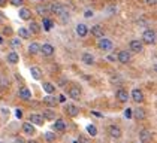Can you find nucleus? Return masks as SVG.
I'll return each mask as SVG.
<instances>
[{
	"mask_svg": "<svg viewBox=\"0 0 157 143\" xmlns=\"http://www.w3.org/2000/svg\"><path fill=\"white\" fill-rule=\"evenodd\" d=\"M142 40H144V43H147V45L156 43V31L154 30H145L144 35H142Z\"/></svg>",
	"mask_w": 157,
	"mask_h": 143,
	"instance_id": "f257e3e1",
	"label": "nucleus"
},
{
	"mask_svg": "<svg viewBox=\"0 0 157 143\" xmlns=\"http://www.w3.org/2000/svg\"><path fill=\"white\" fill-rule=\"evenodd\" d=\"M49 9H51L52 13H56V15H59V16L67 13V12H66V8H64L63 5H60V3H52V5L49 6Z\"/></svg>",
	"mask_w": 157,
	"mask_h": 143,
	"instance_id": "f03ea898",
	"label": "nucleus"
},
{
	"mask_svg": "<svg viewBox=\"0 0 157 143\" xmlns=\"http://www.w3.org/2000/svg\"><path fill=\"white\" fill-rule=\"evenodd\" d=\"M45 119L42 118V115H39V113H32L30 115V124L32 125H42Z\"/></svg>",
	"mask_w": 157,
	"mask_h": 143,
	"instance_id": "7ed1b4c3",
	"label": "nucleus"
},
{
	"mask_svg": "<svg viewBox=\"0 0 157 143\" xmlns=\"http://www.w3.org/2000/svg\"><path fill=\"white\" fill-rule=\"evenodd\" d=\"M18 15H20V18L24 20V21H30V20H32V11L27 9V8H21L20 12H18Z\"/></svg>",
	"mask_w": 157,
	"mask_h": 143,
	"instance_id": "20e7f679",
	"label": "nucleus"
},
{
	"mask_svg": "<svg viewBox=\"0 0 157 143\" xmlns=\"http://www.w3.org/2000/svg\"><path fill=\"white\" fill-rule=\"evenodd\" d=\"M117 60H118L120 63H123V64L129 63V61H130V52H127V51H120L118 55H117Z\"/></svg>",
	"mask_w": 157,
	"mask_h": 143,
	"instance_id": "39448f33",
	"label": "nucleus"
},
{
	"mask_svg": "<svg viewBox=\"0 0 157 143\" xmlns=\"http://www.w3.org/2000/svg\"><path fill=\"white\" fill-rule=\"evenodd\" d=\"M40 52H42L44 55H47V57H51V55L54 54V46L49 45V43H44V45L40 46Z\"/></svg>",
	"mask_w": 157,
	"mask_h": 143,
	"instance_id": "423d86ee",
	"label": "nucleus"
},
{
	"mask_svg": "<svg viewBox=\"0 0 157 143\" xmlns=\"http://www.w3.org/2000/svg\"><path fill=\"white\" fill-rule=\"evenodd\" d=\"M108 131H109V136L114 137V139H120L121 137V130L120 127H117V125H111L108 128Z\"/></svg>",
	"mask_w": 157,
	"mask_h": 143,
	"instance_id": "0eeeda50",
	"label": "nucleus"
},
{
	"mask_svg": "<svg viewBox=\"0 0 157 143\" xmlns=\"http://www.w3.org/2000/svg\"><path fill=\"white\" fill-rule=\"evenodd\" d=\"M99 48L103 49V51H111V49H112V42L103 37V39L99 40Z\"/></svg>",
	"mask_w": 157,
	"mask_h": 143,
	"instance_id": "6e6552de",
	"label": "nucleus"
},
{
	"mask_svg": "<svg viewBox=\"0 0 157 143\" xmlns=\"http://www.w3.org/2000/svg\"><path fill=\"white\" fill-rule=\"evenodd\" d=\"M132 98L136 101V103H142V101H144V94H142V91L138 90V88H135L132 91Z\"/></svg>",
	"mask_w": 157,
	"mask_h": 143,
	"instance_id": "1a4fd4ad",
	"label": "nucleus"
},
{
	"mask_svg": "<svg viewBox=\"0 0 157 143\" xmlns=\"http://www.w3.org/2000/svg\"><path fill=\"white\" fill-rule=\"evenodd\" d=\"M130 49H132L133 52H141L144 49V43L141 40H132L130 42Z\"/></svg>",
	"mask_w": 157,
	"mask_h": 143,
	"instance_id": "9d476101",
	"label": "nucleus"
},
{
	"mask_svg": "<svg viewBox=\"0 0 157 143\" xmlns=\"http://www.w3.org/2000/svg\"><path fill=\"white\" fill-rule=\"evenodd\" d=\"M18 97L20 98H23V100H30L32 98V93H30V90L29 88H20V91H18Z\"/></svg>",
	"mask_w": 157,
	"mask_h": 143,
	"instance_id": "9b49d317",
	"label": "nucleus"
},
{
	"mask_svg": "<svg viewBox=\"0 0 157 143\" xmlns=\"http://www.w3.org/2000/svg\"><path fill=\"white\" fill-rule=\"evenodd\" d=\"M69 97H72L73 100H79V98H81V90H79L78 86H71Z\"/></svg>",
	"mask_w": 157,
	"mask_h": 143,
	"instance_id": "f8f14e48",
	"label": "nucleus"
},
{
	"mask_svg": "<svg viewBox=\"0 0 157 143\" xmlns=\"http://www.w3.org/2000/svg\"><path fill=\"white\" fill-rule=\"evenodd\" d=\"M87 33H88V28H87L85 24H78L76 25V35L79 36V37H85Z\"/></svg>",
	"mask_w": 157,
	"mask_h": 143,
	"instance_id": "ddd939ff",
	"label": "nucleus"
},
{
	"mask_svg": "<svg viewBox=\"0 0 157 143\" xmlns=\"http://www.w3.org/2000/svg\"><path fill=\"white\" fill-rule=\"evenodd\" d=\"M91 35L94 36V37H99V39H103V28L100 27V25H94V27H91Z\"/></svg>",
	"mask_w": 157,
	"mask_h": 143,
	"instance_id": "4468645a",
	"label": "nucleus"
},
{
	"mask_svg": "<svg viewBox=\"0 0 157 143\" xmlns=\"http://www.w3.org/2000/svg\"><path fill=\"white\" fill-rule=\"evenodd\" d=\"M66 112L69 113V116H78L79 109L75 106V105H67V106H66Z\"/></svg>",
	"mask_w": 157,
	"mask_h": 143,
	"instance_id": "2eb2a0df",
	"label": "nucleus"
},
{
	"mask_svg": "<svg viewBox=\"0 0 157 143\" xmlns=\"http://www.w3.org/2000/svg\"><path fill=\"white\" fill-rule=\"evenodd\" d=\"M23 131H24L25 134H29V136H33L35 134V127L30 122H24L23 124Z\"/></svg>",
	"mask_w": 157,
	"mask_h": 143,
	"instance_id": "dca6fc26",
	"label": "nucleus"
},
{
	"mask_svg": "<svg viewBox=\"0 0 157 143\" xmlns=\"http://www.w3.org/2000/svg\"><path fill=\"white\" fill-rule=\"evenodd\" d=\"M37 52H40V45H39L37 42L30 43V45H29V54L35 55V54H37Z\"/></svg>",
	"mask_w": 157,
	"mask_h": 143,
	"instance_id": "f3484780",
	"label": "nucleus"
},
{
	"mask_svg": "<svg viewBox=\"0 0 157 143\" xmlns=\"http://www.w3.org/2000/svg\"><path fill=\"white\" fill-rule=\"evenodd\" d=\"M117 98L120 100L121 103H126V101L129 100V94H127V91H124V90H118V91H117Z\"/></svg>",
	"mask_w": 157,
	"mask_h": 143,
	"instance_id": "a211bd4d",
	"label": "nucleus"
},
{
	"mask_svg": "<svg viewBox=\"0 0 157 143\" xmlns=\"http://www.w3.org/2000/svg\"><path fill=\"white\" fill-rule=\"evenodd\" d=\"M57 98L56 97H52V95H47V97H44V103L45 105H48V106H51V107H54L56 105H57Z\"/></svg>",
	"mask_w": 157,
	"mask_h": 143,
	"instance_id": "6ab92c4d",
	"label": "nucleus"
},
{
	"mask_svg": "<svg viewBox=\"0 0 157 143\" xmlns=\"http://www.w3.org/2000/svg\"><path fill=\"white\" fill-rule=\"evenodd\" d=\"M139 137H141V140H142L144 143L150 142V140H151V131H148V130H142L141 133H139Z\"/></svg>",
	"mask_w": 157,
	"mask_h": 143,
	"instance_id": "aec40b11",
	"label": "nucleus"
},
{
	"mask_svg": "<svg viewBox=\"0 0 157 143\" xmlns=\"http://www.w3.org/2000/svg\"><path fill=\"white\" fill-rule=\"evenodd\" d=\"M82 63H84V64H88V66H91V64L94 63V57H93L90 52H85V54H82Z\"/></svg>",
	"mask_w": 157,
	"mask_h": 143,
	"instance_id": "412c9836",
	"label": "nucleus"
},
{
	"mask_svg": "<svg viewBox=\"0 0 157 143\" xmlns=\"http://www.w3.org/2000/svg\"><path fill=\"white\" fill-rule=\"evenodd\" d=\"M35 33V35H37V33H40V25H39V23H36V21H32L30 23V27H29V33Z\"/></svg>",
	"mask_w": 157,
	"mask_h": 143,
	"instance_id": "4be33fe9",
	"label": "nucleus"
},
{
	"mask_svg": "<svg viewBox=\"0 0 157 143\" xmlns=\"http://www.w3.org/2000/svg\"><path fill=\"white\" fill-rule=\"evenodd\" d=\"M8 61H9V63H11V64H17V63H18V61H20V57H18V54H17V52H9V54H8Z\"/></svg>",
	"mask_w": 157,
	"mask_h": 143,
	"instance_id": "5701e85b",
	"label": "nucleus"
},
{
	"mask_svg": "<svg viewBox=\"0 0 157 143\" xmlns=\"http://www.w3.org/2000/svg\"><path fill=\"white\" fill-rule=\"evenodd\" d=\"M30 73H32V76H33L35 79H40V78H42V72H40V69L36 67V66H33V67L30 69Z\"/></svg>",
	"mask_w": 157,
	"mask_h": 143,
	"instance_id": "b1692460",
	"label": "nucleus"
},
{
	"mask_svg": "<svg viewBox=\"0 0 157 143\" xmlns=\"http://www.w3.org/2000/svg\"><path fill=\"white\" fill-rule=\"evenodd\" d=\"M44 91L48 93V95H51L54 91H56V86H54L51 82H44Z\"/></svg>",
	"mask_w": 157,
	"mask_h": 143,
	"instance_id": "393cba45",
	"label": "nucleus"
},
{
	"mask_svg": "<svg viewBox=\"0 0 157 143\" xmlns=\"http://www.w3.org/2000/svg\"><path fill=\"white\" fill-rule=\"evenodd\" d=\"M54 128H56L57 131H64L66 130V124H64V121L57 119V121H56V124H54Z\"/></svg>",
	"mask_w": 157,
	"mask_h": 143,
	"instance_id": "a878e982",
	"label": "nucleus"
},
{
	"mask_svg": "<svg viewBox=\"0 0 157 143\" xmlns=\"http://www.w3.org/2000/svg\"><path fill=\"white\" fill-rule=\"evenodd\" d=\"M44 119H54L56 118V113L52 110H44V115H42Z\"/></svg>",
	"mask_w": 157,
	"mask_h": 143,
	"instance_id": "bb28decb",
	"label": "nucleus"
},
{
	"mask_svg": "<svg viewBox=\"0 0 157 143\" xmlns=\"http://www.w3.org/2000/svg\"><path fill=\"white\" fill-rule=\"evenodd\" d=\"M44 137H45V140H47V142H49V143L56 140V134H54V133H51V131H47V133L44 134Z\"/></svg>",
	"mask_w": 157,
	"mask_h": 143,
	"instance_id": "cd10ccee",
	"label": "nucleus"
},
{
	"mask_svg": "<svg viewBox=\"0 0 157 143\" xmlns=\"http://www.w3.org/2000/svg\"><path fill=\"white\" fill-rule=\"evenodd\" d=\"M18 35H20V37H23V39H29L30 37V33H29L27 28H20L18 30Z\"/></svg>",
	"mask_w": 157,
	"mask_h": 143,
	"instance_id": "c85d7f7f",
	"label": "nucleus"
},
{
	"mask_svg": "<svg viewBox=\"0 0 157 143\" xmlns=\"http://www.w3.org/2000/svg\"><path fill=\"white\" fill-rule=\"evenodd\" d=\"M135 116L138 119H144L145 118V110L144 109H135Z\"/></svg>",
	"mask_w": 157,
	"mask_h": 143,
	"instance_id": "c756f323",
	"label": "nucleus"
},
{
	"mask_svg": "<svg viewBox=\"0 0 157 143\" xmlns=\"http://www.w3.org/2000/svg\"><path fill=\"white\" fill-rule=\"evenodd\" d=\"M47 11H48V9H47L44 5H37L36 6V12L39 13V15H42V16H44V15H47Z\"/></svg>",
	"mask_w": 157,
	"mask_h": 143,
	"instance_id": "7c9ffc66",
	"label": "nucleus"
},
{
	"mask_svg": "<svg viewBox=\"0 0 157 143\" xmlns=\"http://www.w3.org/2000/svg\"><path fill=\"white\" fill-rule=\"evenodd\" d=\"M87 131H88V134L93 136V137L97 134V128L94 127V125H88V127H87Z\"/></svg>",
	"mask_w": 157,
	"mask_h": 143,
	"instance_id": "2f4dec72",
	"label": "nucleus"
},
{
	"mask_svg": "<svg viewBox=\"0 0 157 143\" xmlns=\"http://www.w3.org/2000/svg\"><path fill=\"white\" fill-rule=\"evenodd\" d=\"M21 46V40H20V37H13L12 39V48L13 49H17V48Z\"/></svg>",
	"mask_w": 157,
	"mask_h": 143,
	"instance_id": "473e14b6",
	"label": "nucleus"
},
{
	"mask_svg": "<svg viewBox=\"0 0 157 143\" xmlns=\"http://www.w3.org/2000/svg\"><path fill=\"white\" fill-rule=\"evenodd\" d=\"M0 85H2V86H8V85H9L8 78H6V76H3V75H0Z\"/></svg>",
	"mask_w": 157,
	"mask_h": 143,
	"instance_id": "72a5a7b5",
	"label": "nucleus"
},
{
	"mask_svg": "<svg viewBox=\"0 0 157 143\" xmlns=\"http://www.w3.org/2000/svg\"><path fill=\"white\" fill-rule=\"evenodd\" d=\"M12 6H21L23 5V0H9Z\"/></svg>",
	"mask_w": 157,
	"mask_h": 143,
	"instance_id": "f704fd0d",
	"label": "nucleus"
},
{
	"mask_svg": "<svg viewBox=\"0 0 157 143\" xmlns=\"http://www.w3.org/2000/svg\"><path fill=\"white\" fill-rule=\"evenodd\" d=\"M44 24H45V28H47V30H49L51 25H52V23H51L49 20H44Z\"/></svg>",
	"mask_w": 157,
	"mask_h": 143,
	"instance_id": "c9c22d12",
	"label": "nucleus"
},
{
	"mask_svg": "<svg viewBox=\"0 0 157 143\" xmlns=\"http://www.w3.org/2000/svg\"><path fill=\"white\" fill-rule=\"evenodd\" d=\"M3 33H5V35H12V28H11V27H5V28H3Z\"/></svg>",
	"mask_w": 157,
	"mask_h": 143,
	"instance_id": "e433bc0d",
	"label": "nucleus"
},
{
	"mask_svg": "<svg viewBox=\"0 0 157 143\" xmlns=\"http://www.w3.org/2000/svg\"><path fill=\"white\" fill-rule=\"evenodd\" d=\"M124 116H126V118H132V109H126Z\"/></svg>",
	"mask_w": 157,
	"mask_h": 143,
	"instance_id": "4c0bfd02",
	"label": "nucleus"
},
{
	"mask_svg": "<svg viewBox=\"0 0 157 143\" xmlns=\"http://www.w3.org/2000/svg\"><path fill=\"white\" fill-rule=\"evenodd\" d=\"M84 16H85V18H90V16H93V11H85Z\"/></svg>",
	"mask_w": 157,
	"mask_h": 143,
	"instance_id": "58836bf2",
	"label": "nucleus"
},
{
	"mask_svg": "<svg viewBox=\"0 0 157 143\" xmlns=\"http://www.w3.org/2000/svg\"><path fill=\"white\" fill-rule=\"evenodd\" d=\"M17 118H23V112H21L20 109L17 110Z\"/></svg>",
	"mask_w": 157,
	"mask_h": 143,
	"instance_id": "ea45409f",
	"label": "nucleus"
},
{
	"mask_svg": "<svg viewBox=\"0 0 157 143\" xmlns=\"http://www.w3.org/2000/svg\"><path fill=\"white\" fill-rule=\"evenodd\" d=\"M148 5H156V0H147Z\"/></svg>",
	"mask_w": 157,
	"mask_h": 143,
	"instance_id": "a19ab883",
	"label": "nucleus"
},
{
	"mask_svg": "<svg viewBox=\"0 0 157 143\" xmlns=\"http://www.w3.org/2000/svg\"><path fill=\"white\" fill-rule=\"evenodd\" d=\"M6 18H5V15H2V12H0V21H5Z\"/></svg>",
	"mask_w": 157,
	"mask_h": 143,
	"instance_id": "79ce46f5",
	"label": "nucleus"
},
{
	"mask_svg": "<svg viewBox=\"0 0 157 143\" xmlns=\"http://www.w3.org/2000/svg\"><path fill=\"white\" fill-rule=\"evenodd\" d=\"M5 3H6V0H0V6H3Z\"/></svg>",
	"mask_w": 157,
	"mask_h": 143,
	"instance_id": "37998d69",
	"label": "nucleus"
},
{
	"mask_svg": "<svg viewBox=\"0 0 157 143\" xmlns=\"http://www.w3.org/2000/svg\"><path fill=\"white\" fill-rule=\"evenodd\" d=\"M15 143H24V142H23L21 139H18V140H17V142H15Z\"/></svg>",
	"mask_w": 157,
	"mask_h": 143,
	"instance_id": "c03bdc74",
	"label": "nucleus"
},
{
	"mask_svg": "<svg viewBox=\"0 0 157 143\" xmlns=\"http://www.w3.org/2000/svg\"><path fill=\"white\" fill-rule=\"evenodd\" d=\"M29 143H37V142H35V140H29Z\"/></svg>",
	"mask_w": 157,
	"mask_h": 143,
	"instance_id": "a18cd8bd",
	"label": "nucleus"
},
{
	"mask_svg": "<svg viewBox=\"0 0 157 143\" xmlns=\"http://www.w3.org/2000/svg\"><path fill=\"white\" fill-rule=\"evenodd\" d=\"M0 43H3V39H2V36H0Z\"/></svg>",
	"mask_w": 157,
	"mask_h": 143,
	"instance_id": "49530a36",
	"label": "nucleus"
},
{
	"mask_svg": "<svg viewBox=\"0 0 157 143\" xmlns=\"http://www.w3.org/2000/svg\"><path fill=\"white\" fill-rule=\"evenodd\" d=\"M0 143H3V142H0Z\"/></svg>",
	"mask_w": 157,
	"mask_h": 143,
	"instance_id": "de8ad7c7",
	"label": "nucleus"
}]
</instances>
